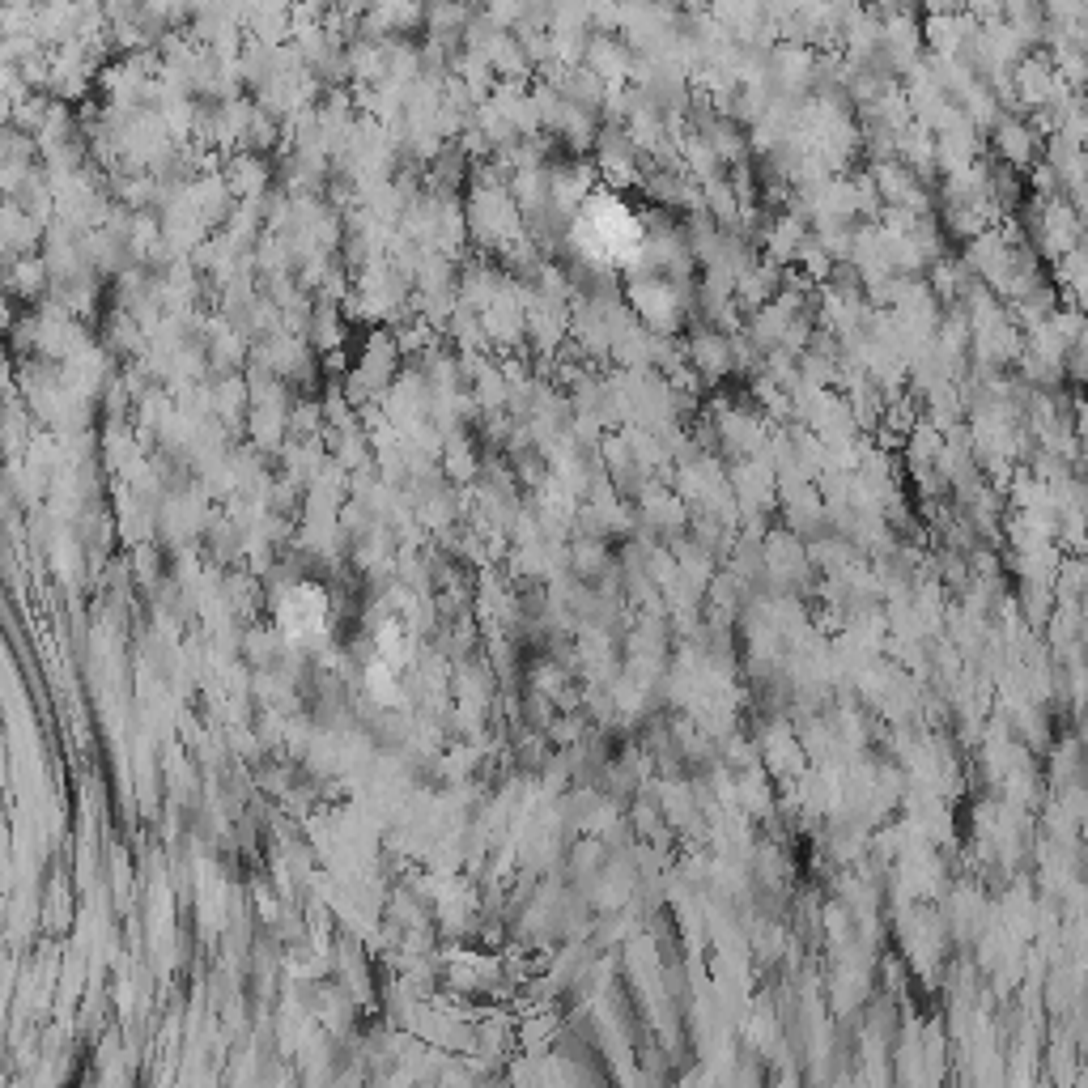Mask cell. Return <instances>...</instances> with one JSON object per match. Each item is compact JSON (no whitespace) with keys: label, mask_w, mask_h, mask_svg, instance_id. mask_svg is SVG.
<instances>
[{"label":"cell","mask_w":1088,"mask_h":1088,"mask_svg":"<svg viewBox=\"0 0 1088 1088\" xmlns=\"http://www.w3.org/2000/svg\"><path fill=\"white\" fill-rule=\"evenodd\" d=\"M999 149L1008 153V162H1025L1033 149V132L1025 124H1003L999 128Z\"/></svg>","instance_id":"cell-2"},{"label":"cell","mask_w":1088,"mask_h":1088,"mask_svg":"<svg viewBox=\"0 0 1088 1088\" xmlns=\"http://www.w3.org/2000/svg\"><path fill=\"white\" fill-rule=\"evenodd\" d=\"M689 357L710 374V379H723V374L731 370V340L714 336V332H702V336H693Z\"/></svg>","instance_id":"cell-1"}]
</instances>
